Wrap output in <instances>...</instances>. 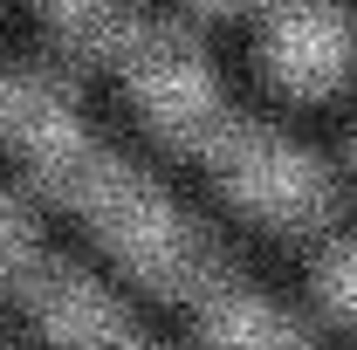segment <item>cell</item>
Returning a JSON list of instances; mask_svg holds the SVG:
<instances>
[{
	"label": "cell",
	"instance_id": "cell-3",
	"mask_svg": "<svg viewBox=\"0 0 357 350\" xmlns=\"http://www.w3.org/2000/svg\"><path fill=\"white\" fill-rule=\"evenodd\" d=\"M261 62L289 96H330L357 76V14L351 0H268Z\"/></svg>",
	"mask_w": 357,
	"mask_h": 350
},
{
	"label": "cell",
	"instance_id": "cell-2",
	"mask_svg": "<svg viewBox=\"0 0 357 350\" xmlns=\"http://www.w3.org/2000/svg\"><path fill=\"white\" fill-rule=\"evenodd\" d=\"M213 158H220L227 192L268 227H316L337 199L330 165L316 151H303L296 137L268 131V124H227L213 137Z\"/></svg>",
	"mask_w": 357,
	"mask_h": 350
},
{
	"label": "cell",
	"instance_id": "cell-10",
	"mask_svg": "<svg viewBox=\"0 0 357 350\" xmlns=\"http://www.w3.org/2000/svg\"><path fill=\"white\" fill-rule=\"evenodd\" d=\"M351 165H357V137H351Z\"/></svg>",
	"mask_w": 357,
	"mask_h": 350
},
{
	"label": "cell",
	"instance_id": "cell-9",
	"mask_svg": "<svg viewBox=\"0 0 357 350\" xmlns=\"http://www.w3.org/2000/svg\"><path fill=\"white\" fill-rule=\"evenodd\" d=\"M192 7H206V14H227V7H241V0H192Z\"/></svg>",
	"mask_w": 357,
	"mask_h": 350
},
{
	"label": "cell",
	"instance_id": "cell-7",
	"mask_svg": "<svg viewBox=\"0 0 357 350\" xmlns=\"http://www.w3.org/2000/svg\"><path fill=\"white\" fill-rule=\"evenodd\" d=\"M316 296H323V309H330L337 323H357V234L323 254V268H316Z\"/></svg>",
	"mask_w": 357,
	"mask_h": 350
},
{
	"label": "cell",
	"instance_id": "cell-6",
	"mask_svg": "<svg viewBox=\"0 0 357 350\" xmlns=\"http://www.w3.org/2000/svg\"><path fill=\"white\" fill-rule=\"evenodd\" d=\"M42 14H48V28L76 48H117L124 28H131V14L117 0H42Z\"/></svg>",
	"mask_w": 357,
	"mask_h": 350
},
{
	"label": "cell",
	"instance_id": "cell-1",
	"mask_svg": "<svg viewBox=\"0 0 357 350\" xmlns=\"http://www.w3.org/2000/svg\"><path fill=\"white\" fill-rule=\"evenodd\" d=\"M110 55H117L124 76H131L137 110H144L165 137H178V144H206V151H213V137L234 124V110L220 103V76H213V62L185 42L178 28L131 21L124 42L110 48Z\"/></svg>",
	"mask_w": 357,
	"mask_h": 350
},
{
	"label": "cell",
	"instance_id": "cell-5",
	"mask_svg": "<svg viewBox=\"0 0 357 350\" xmlns=\"http://www.w3.org/2000/svg\"><path fill=\"white\" fill-rule=\"evenodd\" d=\"M199 309H206V330L220 350H303V330L241 282H206Z\"/></svg>",
	"mask_w": 357,
	"mask_h": 350
},
{
	"label": "cell",
	"instance_id": "cell-8",
	"mask_svg": "<svg viewBox=\"0 0 357 350\" xmlns=\"http://www.w3.org/2000/svg\"><path fill=\"white\" fill-rule=\"evenodd\" d=\"M21 248H28V227H21V213L0 199V268H21Z\"/></svg>",
	"mask_w": 357,
	"mask_h": 350
},
{
	"label": "cell",
	"instance_id": "cell-4",
	"mask_svg": "<svg viewBox=\"0 0 357 350\" xmlns=\"http://www.w3.org/2000/svg\"><path fill=\"white\" fill-rule=\"evenodd\" d=\"M28 309H35V323H42L62 350H131V330H124V316L110 309V296L89 289L83 275H69V268L28 275Z\"/></svg>",
	"mask_w": 357,
	"mask_h": 350
}]
</instances>
